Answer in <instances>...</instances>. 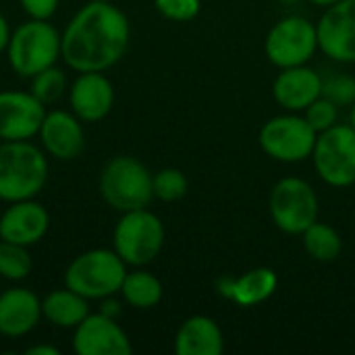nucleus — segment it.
<instances>
[{
    "label": "nucleus",
    "instance_id": "f8f14e48",
    "mask_svg": "<svg viewBox=\"0 0 355 355\" xmlns=\"http://www.w3.org/2000/svg\"><path fill=\"white\" fill-rule=\"evenodd\" d=\"M46 112V106L31 92H0V139H31L37 135Z\"/></svg>",
    "mask_w": 355,
    "mask_h": 355
},
{
    "label": "nucleus",
    "instance_id": "1a4fd4ad",
    "mask_svg": "<svg viewBox=\"0 0 355 355\" xmlns=\"http://www.w3.org/2000/svg\"><path fill=\"white\" fill-rule=\"evenodd\" d=\"M312 162L318 177L331 187L355 185V129L352 125H335L316 135Z\"/></svg>",
    "mask_w": 355,
    "mask_h": 355
},
{
    "label": "nucleus",
    "instance_id": "2eb2a0df",
    "mask_svg": "<svg viewBox=\"0 0 355 355\" xmlns=\"http://www.w3.org/2000/svg\"><path fill=\"white\" fill-rule=\"evenodd\" d=\"M37 135L44 152L56 160H75L85 150V133L81 127V119L64 110L46 112Z\"/></svg>",
    "mask_w": 355,
    "mask_h": 355
},
{
    "label": "nucleus",
    "instance_id": "f257e3e1",
    "mask_svg": "<svg viewBox=\"0 0 355 355\" xmlns=\"http://www.w3.org/2000/svg\"><path fill=\"white\" fill-rule=\"evenodd\" d=\"M131 23L127 15L106 0L81 6L60 35V58L77 73L114 67L127 52Z\"/></svg>",
    "mask_w": 355,
    "mask_h": 355
},
{
    "label": "nucleus",
    "instance_id": "cd10ccee",
    "mask_svg": "<svg viewBox=\"0 0 355 355\" xmlns=\"http://www.w3.org/2000/svg\"><path fill=\"white\" fill-rule=\"evenodd\" d=\"M322 96L339 108L352 106L355 102V79L349 75H333L322 79Z\"/></svg>",
    "mask_w": 355,
    "mask_h": 355
},
{
    "label": "nucleus",
    "instance_id": "6ab92c4d",
    "mask_svg": "<svg viewBox=\"0 0 355 355\" xmlns=\"http://www.w3.org/2000/svg\"><path fill=\"white\" fill-rule=\"evenodd\" d=\"M225 352V337L218 322L210 316L196 314L183 320L175 335L177 355H220Z\"/></svg>",
    "mask_w": 355,
    "mask_h": 355
},
{
    "label": "nucleus",
    "instance_id": "4be33fe9",
    "mask_svg": "<svg viewBox=\"0 0 355 355\" xmlns=\"http://www.w3.org/2000/svg\"><path fill=\"white\" fill-rule=\"evenodd\" d=\"M123 300L135 308V310H152L160 304L162 300V283L158 277H154L152 272L148 270H133V272H127L125 279H123V285H121V291Z\"/></svg>",
    "mask_w": 355,
    "mask_h": 355
},
{
    "label": "nucleus",
    "instance_id": "f704fd0d",
    "mask_svg": "<svg viewBox=\"0 0 355 355\" xmlns=\"http://www.w3.org/2000/svg\"><path fill=\"white\" fill-rule=\"evenodd\" d=\"M349 108H352V112H349V125L355 129V102L349 106Z\"/></svg>",
    "mask_w": 355,
    "mask_h": 355
},
{
    "label": "nucleus",
    "instance_id": "5701e85b",
    "mask_svg": "<svg viewBox=\"0 0 355 355\" xmlns=\"http://www.w3.org/2000/svg\"><path fill=\"white\" fill-rule=\"evenodd\" d=\"M302 239H304V250L316 262H335L343 252V239L339 231L320 220L310 225L302 233Z\"/></svg>",
    "mask_w": 355,
    "mask_h": 355
},
{
    "label": "nucleus",
    "instance_id": "ddd939ff",
    "mask_svg": "<svg viewBox=\"0 0 355 355\" xmlns=\"http://www.w3.org/2000/svg\"><path fill=\"white\" fill-rule=\"evenodd\" d=\"M73 352L77 355H129L133 345L116 318L98 312L87 314L75 327Z\"/></svg>",
    "mask_w": 355,
    "mask_h": 355
},
{
    "label": "nucleus",
    "instance_id": "dca6fc26",
    "mask_svg": "<svg viewBox=\"0 0 355 355\" xmlns=\"http://www.w3.org/2000/svg\"><path fill=\"white\" fill-rule=\"evenodd\" d=\"M50 227L48 210L35 200L12 202L0 216V239L17 245L40 243Z\"/></svg>",
    "mask_w": 355,
    "mask_h": 355
},
{
    "label": "nucleus",
    "instance_id": "393cba45",
    "mask_svg": "<svg viewBox=\"0 0 355 355\" xmlns=\"http://www.w3.org/2000/svg\"><path fill=\"white\" fill-rule=\"evenodd\" d=\"M64 89H67V75H64L62 69H58L54 64L44 69V71H40V73H35L31 77V89L29 92L44 106L58 102L64 96Z\"/></svg>",
    "mask_w": 355,
    "mask_h": 355
},
{
    "label": "nucleus",
    "instance_id": "c9c22d12",
    "mask_svg": "<svg viewBox=\"0 0 355 355\" xmlns=\"http://www.w3.org/2000/svg\"><path fill=\"white\" fill-rule=\"evenodd\" d=\"M281 4H285V6H291V4H297V2H302V0H279Z\"/></svg>",
    "mask_w": 355,
    "mask_h": 355
},
{
    "label": "nucleus",
    "instance_id": "7c9ffc66",
    "mask_svg": "<svg viewBox=\"0 0 355 355\" xmlns=\"http://www.w3.org/2000/svg\"><path fill=\"white\" fill-rule=\"evenodd\" d=\"M10 25L6 21V17L0 12V52H6V46H8V40H10Z\"/></svg>",
    "mask_w": 355,
    "mask_h": 355
},
{
    "label": "nucleus",
    "instance_id": "aec40b11",
    "mask_svg": "<svg viewBox=\"0 0 355 355\" xmlns=\"http://www.w3.org/2000/svg\"><path fill=\"white\" fill-rule=\"evenodd\" d=\"M277 287H279L277 272L272 268L260 266L248 270L239 279H225L218 291L231 302H235L239 308H254L270 300Z\"/></svg>",
    "mask_w": 355,
    "mask_h": 355
},
{
    "label": "nucleus",
    "instance_id": "b1692460",
    "mask_svg": "<svg viewBox=\"0 0 355 355\" xmlns=\"http://www.w3.org/2000/svg\"><path fill=\"white\" fill-rule=\"evenodd\" d=\"M33 260L25 245L0 239V277L6 281H23L29 277Z\"/></svg>",
    "mask_w": 355,
    "mask_h": 355
},
{
    "label": "nucleus",
    "instance_id": "9b49d317",
    "mask_svg": "<svg viewBox=\"0 0 355 355\" xmlns=\"http://www.w3.org/2000/svg\"><path fill=\"white\" fill-rule=\"evenodd\" d=\"M318 50L337 62H355V0H339L324 8L316 23Z\"/></svg>",
    "mask_w": 355,
    "mask_h": 355
},
{
    "label": "nucleus",
    "instance_id": "20e7f679",
    "mask_svg": "<svg viewBox=\"0 0 355 355\" xmlns=\"http://www.w3.org/2000/svg\"><path fill=\"white\" fill-rule=\"evenodd\" d=\"M127 264L108 248H96L79 254L64 270V287L85 300H104L121 291Z\"/></svg>",
    "mask_w": 355,
    "mask_h": 355
},
{
    "label": "nucleus",
    "instance_id": "f03ea898",
    "mask_svg": "<svg viewBox=\"0 0 355 355\" xmlns=\"http://www.w3.org/2000/svg\"><path fill=\"white\" fill-rule=\"evenodd\" d=\"M48 183V158L29 139L0 144V200H33Z\"/></svg>",
    "mask_w": 355,
    "mask_h": 355
},
{
    "label": "nucleus",
    "instance_id": "6e6552de",
    "mask_svg": "<svg viewBox=\"0 0 355 355\" xmlns=\"http://www.w3.org/2000/svg\"><path fill=\"white\" fill-rule=\"evenodd\" d=\"M316 135L318 133L310 127L306 116H302L300 112H287L268 119L260 129L258 141L268 158L285 164H295L312 158Z\"/></svg>",
    "mask_w": 355,
    "mask_h": 355
},
{
    "label": "nucleus",
    "instance_id": "473e14b6",
    "mask_svg": "<svg viewBox=\"0 0 355 355\" xmlns=\"http://www.w3.org/2000/svg\"><path fill=\"white\" fill-rule=\"evenodd\" d=\"M25 355H58V349L52 345H33L25 349Z\"/></svg>",
    "mask_w": 355,
    "mask_h": 355
},
{
    "label": "nucleus",
    "instance_id": "a878e982",
    "mask_svg": "<svg viewBox=\"0 0 355 355\" xmlns=\"http://www.w3.org/2000/svg\"><path fill=\"white\" fill-rule=\"evenodd\" d=\"M152 187H154V198H158L160 202H179L187 196L189 181L183 171L168 166L152 175Z\"/></svg>",
    "mask_w": 355,
    "mask_h": 355
},
{
    "label": "nucleus",
    "instance_id": "f3484780",
    "mask_svg": "<svg viewBox=\"0 0 355 355\" xmlns=\"http://www.w3.org/2000/svg\"><path fill=\"white\" fill-rule=\"evenodd\" d=\"M277 104L287 112H304L316 98L322 96V77L308 64L281 69L272 83Z\"/></svg>",
    "mask_w": 355,
    "mask_h": 355
},
{
    "label": "nucleus",
    "instance_id": "c756f323",
    "mask_svg": "<svg viewBox=\"0 0 355 355\" xmlns=\"http://www.w3.org/2000/svg\"><path fill=\"white\" fill-rule=\"evenodd\" d=\"M23 10L29 15V19H44L48 21L56 8H58V2L60 0H19Z\"/></svg>",
    "mask_w": 355,
    "mask_h": 355
},
{
    "label": "nucleus",
    "instance_id": "a211bd4d",
    "mask_svg": "<svg viewBox=\"0 0 355 355\" xmlns=\"http://www.w3.org/2000/svg\"><path fill=\"white\" fill-rule=\"evenodd\" d=\"M42 316V300L25 287L0 293V335L8 339L29 335Z\"/></svg>",
    "mask_w": 355,
    "mask_h": 355
},
{
    "label": "nucleus",
    "instance_id": "72a5a7b5",
    "mask_svg": "<svg viewBox=\"0 0 355 355\" xmlns=\"http://www.w3.org/2000/svg\"><path fill=\"white\" fill-rule=\"evenodd\" d=\"M312 4H316V6H331V4H335V2H339V0H310Z\"/></svg>",
    "mask_w": 355,
    "mask_h": 355
},
{
    "label": "nucleus",
    "instance_id": "2f4dec72",
    "mask_svg": "<svg viewBox=\"0 0 355 355\" xmlns=\"http://www.w3.org/2000/svg\"><path fill=\"white\" fill-rule=\"evenodd\" d=\"M100 312L104 316H110V318H116L121 314V304L116 300H110V297H104V304L100 308Z\"/></svg>",
    "mask_w": 355,
    "mask_h": 355
},
{
    "label": "nucleus",
    "instance_id": "412c9836",
    "mask_svg": "<svg viewBox=\"0 0 355 355\" xmlns=\"http://www.w3.org/2000/svg\"><path fill=\"white\" fill-rule=\"evenodd\" d=\"M87 302L89 300L69 287L56 289L42 300V316L58 329H75L89 314Z\"/></svg>",
    "mask_w": 355,
    "mask_h": 355
},
{
    "label": "nucleus",
    "instance_id": "423d86ee",
    "mask_svg": "<svg viewBox=\"0 0 355 355\" xmlns=\"http://www.w3.org/2000/svg\"><path fill=\"white\" fill-rule=\"evenodd\" d=\"M164 248V225L148 208L123 212L112 233V250L127 266L141 268L154 262Z\"/></svg>",
    "mask_w": 355,
    "mask_h": 355
},
{
    "label": "nucleus",
    "instance_id": "4468645a",
    "mask_svg": "<svg viewBox=\"0 0 355 355\" xmlns=\"http://www.w3.org/2000/svg\"><path fill=\"white\" fill-rule=\"evenodd\" d=\"M69 104L83 123H98L106 119L114 106V87L100 71L79 73L69 89Z\"/></svg>",
    "mask_w": 355,
    "mask_h": 355
},
{
    "label": "nucleus",
    "instance_id": "39448f33",
    "mask_svg": "<svg viewBox=\"0 0 355 355\" xmlns=\"http://www.w3.org/2000/svg\"><path fill=\"white\" fill-rule=\"evenodd\" d=\"M6 58L19 77L31 79L60 58V33L44 19H29L10 33Z\"/></svg>",
    "mask_w": 355,
    "mask_h": 355
},
{
    "label": "nucleus",
    "instance_id": "c85d7f7f",
    "mask_svg": "<svg viewBox=\"0 0 355 355\" xmlns=\"http://www.w3.org/2000/svg\"><path fill=\"white\" fill-rule=\"evenodd\" d=\"M154 6L164 19L185 23L200 15L202 0H154Z\"/></svg>",
    "mask_w": 355,
    "mask_h": 355
},
{
    "label": "nucleus",
    "instance_id": "bb28decb",
    "mask_svg": "<svg viewBox=\"0 0 355 355\" xmlns=\"http://www.w3.org/2000/svg\"><path fill=\"white\" fill-rule=\"evenodd\" d=\"M304 116H306V121L310 123V127L316 133H322V131H327V129L337 125V121H339V106L333 104L329 98L320 96V98H316L304 110Z\"/></svg>",
    "mask_w": 355,
    "mask_h": 355
},
{
    "label": "nucleus",
    "instance_id": "9d476101",
    "mask_svg": "<svg viewBox=\"0 0 355 355\" xmlns=\"http://www.w3.org/2000/svg\"><path fill=\"white\" fill-rule=\"evenodd\" d=\"M316 50H318L316 23L300 15H289L277 21L264 40L266 58L279 69L308 64L316 54Z\"/></svg>",
    "mask_w": 355,
    "mask_h": 355
},
{
    "label": "nucleus",
    "instance_id": "0eeeda50",
    "mask_svg": "<svg viewBox=\"0 0 355 355\" xmlns=\"http://www.w3.org/2000/svg\"><path fill=\"white\" fill-rule=\"evenodd\" d=\"M268 210L277 229L287 235H302L318 220L320 204L308 181L300 177H283L270 191Z\"/></svg>",
    "mask_w": 355,
    "mask_h": 355
},
{
    "label": "nucleus",
    "instance_id": "7ed1b4c3",
    "mask_svg": "<svg viewBox=\"0 0 355 355\" xmlns=\"http://www.w3.org/2000/svg\"><path fill=\"white\" fill-rule=\"evenodd\" d=\"M102 200L116 212H129L148 208L154 200L152 173L133 156L110 158L98 179Z\"/></svg>",
    "mask_w": 355,
    "mask_h": 355
}]
</instances>
